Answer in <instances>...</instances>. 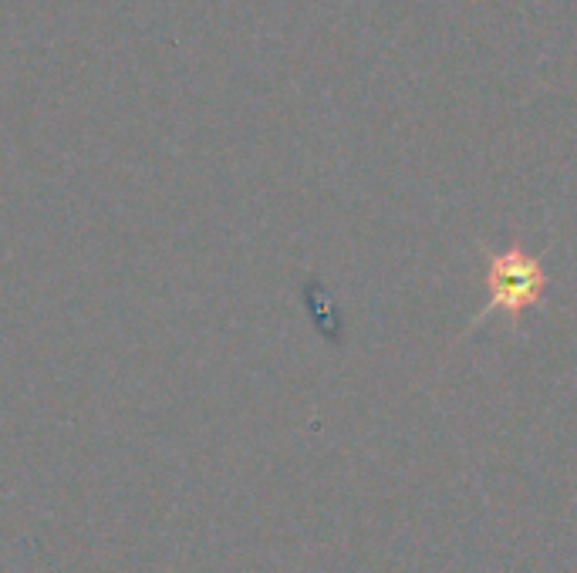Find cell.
Masks as SVG:
<instances>
[{
  "instance_id": "1",
  "label": "cell",
  "mask_w": 577,
  "mask_h": 573,
  "mask_svg": "<svg viewBox=\"0 0 577 573\" xmlns=\"http://www.w3.org/2000/svg\"><path fill=\"white\" fill-rule=\"evenodd\" d=\"M486 287H490V307L510 317L534 307L547 287L544 263L524 250H500L486 263Z\"/></svg>"
}]
</instances>
